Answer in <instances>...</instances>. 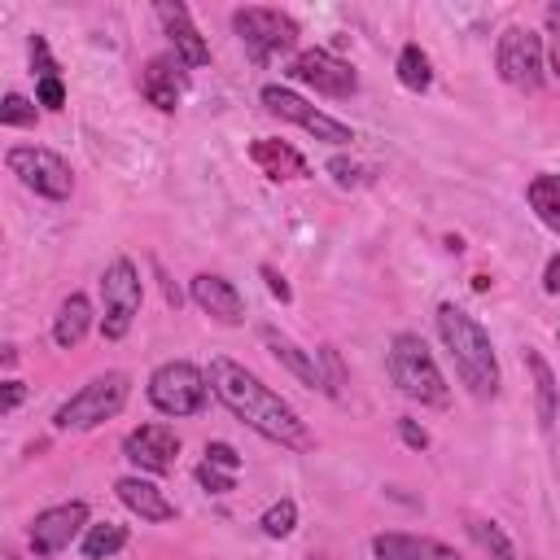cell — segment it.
Here are the masks:
<instances>
[{"instance_id":"6","label":"cell","mask_w":560,"mask_h":560,"mask_svg":"<svg viewBox=\"0 0 560 560\" xmlns=\"http://www.w3.org/2000/svg\"><path fill=\"white\" fill-rule=\"evenodd\" d=\"M232 31L241 35V44H245V52H249L254 66L276 61V57L289 52V48L298 44V35H302L298 22H293L289 13H280V9H262V4L236 9V13H232Z\"/></svg>"},{"instance_id":"12","label":"cell","mask_w":560,"mask_h":560,"mask_svg":"<svg viewBox=\"0 0 560 560\" xmlns=\"http://www.w3.org/2000/svg\"><path fill=\"white\" fill-rule=\"evenodd\" d=\"M79 529H88V503L83 499H70V503H57V508H44L35 521H31V551L39 560L66 551Z\"/></svg>"},{"instance_id":"5","label":"cell","mask_w":560,"mask_h":560,"mask_svg":"<svg viewBox=\"0 0 560 560\" xmlns=\"http://www.w3.org/2000/svg\"><path fill=\"white\" fill-rule=\"evenodd\" d=\"M210 398V376L188 363V359H171V363H158L153 376H149V402L162 411V416H197Z\"/></svg>"},{"instance_id":"28","label":"cell","mask_w":560,"mask_h":560,"mask_svg":"<svg viewBox=\"0 0 560 560\" xmlns=\"http://www.w3.org/2000/svg\"><path fill=\"white\" fill-rule=\"evenodd\" d=\"M35 101H26L22 92H4V105H0V122L4 127H35Z\"/></svg>"},{"instance_id":"38","label":"cell","mask_w":560,"mask_h":560,"mask_svg":"<svg viewBox=\"0 0 560 560\" xmlns=\"http://www.w3.org/2000/svg\"><path fill=\"white\" fill-rule=\"evenodd\" d=\"M542 289H547L551 298H560V254H551V258H547V271H542Z\"/></svg>"},{"instance_id":"19","label":"cell","mask_w":560,"mask_h":560,"mask_svg":"<svg viewBox=\"0 0 560 560\" xmlns=\"http://www.w3.org/2000/svg\"><path fill=\"white\" fill-rule=\"evenodd\" d=\"M249 162L267 175V179H306L311 175V166H306V158L293 149V144H284V140H271V136H262V140H254L249 144Z\"/></svg>"},{"instance_id":"13","label":"cell","mask_w":560,"mask_h":560,"mask_svg":"<svg viewBox=\"0 0 560 560\" xmlns=\"http://www.w3.org/2000/svg\"><path fill=\"white\" fill-rule=\"evenodd\" d=\"M122 455L140 468V472H171L175 468V459H179V433L171 429V424H162V420H153V424H140V429H131L127 438H122Z\"/></svg>"},{"instance_id":"23","label":"cell","mask_w":560,"mask_h":560,"mask_svg":"<svg viewBox=\"0 0 560 560\" xmlns=\"http://www.w3.org/2000/svg\"><path fill=\"white\" fill-rule=\"evenodd\" d=\"M525 363H529V372H534V394H538V424H542V429H551V424H556V411H560V385H556V376H551L547 359H542L534 346H525Z\"/></svg>"},{"instance_id":"34","label":"cell","mask_w":560,"mask_h":560,"mask_svg":"<svg viewBox=\"0 0 560 560\" xmlns=\"http://www.w3.org/2000/svg\"><path fill=\"white\" fill-rule=\"evenodd\" d=\"M206 464L228 468V472H241V455H236L232 442H210V446H206Z\"/></svg>"},{"instance_id":"4","label":"cell","mask_w":560,"mask_h":560,"mask_svg":"<svg viewBox=\"0 0 560 560\" xmlns=\"http://www.w3.org/2000/svg\"><path fill=\"white\" fill-rule=\"evenodd\" d=\"M127 394H131V376H127V372H101V376H92L83 389H74V394L57 407L52 424L66 429V433L96 429V424L114 420V416L127 407Z\"/></svg>"},{"instance_id":"20","label":"cell","mask_w":560,"mask_h":560,"mask_svg":"<svg viewBox=\"0 0 560 560\" xmlns=\"http://www.w3.org/2000/svg\"><path fill=\"white\" fill-rule=\"evenodd\" d=\"M262 346H267V350H271V354H276V359H280V363H284V368H289V372L302 381V385H311V389H324V372H319V359H315V354H306L298 341H289L284 332H276V328L267 324V328H262ZM324 394H328V389H324Z\"/></svg>"},{"instance_id":"32","label":"cell","mask_w":560,"mask_h":560,"mask_svg":"<svg viewBox=\"0 0 560 560\" xmlns=\"http://www.w3.org/2000/svg\"><path fill=\"white\" fill-rule=\"evenodd\" d=\"M31 70H35V83H39V79H61L44 35H31Z\"/></svg>"},{"instance_id":"3","label":"cell","mask_w":560,"mask_h":560,"mask_svg":"<svg viewBox=\"0 0 560 560\" xmlns=\"http://www.w3.org/2000/svg\"><path fill=\"white\" fill-rule=\"evenodd\" d=\"M385 363H389V381L411 398V402H424V407H446L451 402V385L433 359V350L424 346L420 332H394L389 337V350H385Z\"/></svg>"},{"instance_id":"18","label":"cell","mask_w":560,"mask_h":560,"mask_svg":"<svg viewBox=\"0 0 560 560\" xmlns=\"http://www.w3.org/2000/svg\"><path fill=\"white\" fill-rule=\"evenodd\" d=\"M114 490H118V499H122V508L127 512H136L140 521H153V525H162V521H175V503L149 481V477H118L114 481Z\"/></svg>"},{"instance_id":"2","label":"cell","mask_w":560,"mask_h":560,"mask_svg":"<svg viewBox=\"0 0 560 560\" xmlns=\"http://www.w3.org/2000/svg\"><path fill=\"white\" fill-rule=\"evenodd\" d=\"M438 337L442 346L451 350L455 359V372L459 381L468 385L472 398H494L499 394V359H494V346H490V332L455 302H442L438 306Z\"/></svg>"},{"instance_id":"1","label":"cell","mask_w":560,"mask_h":560,"mask_svg":"<svg viewBox=\"0 0 560 560\" xmlns=\"http://www.w3.org/2000/svg\"><path fill=\"white\" fill-rule=\"evenodd\" d=\"M206 376H210L214 398H219L241 424H249L258 438H267V442H276V446H289V451H311V446H315L306 420H302L271 385H262L245 363L219 354V359H210V372H206Z\"/></svg>"},{"instance_id":"30","label":"cell","mask_w":560,"mask_h":560,"mask_svg":"<svg viewBox=\"0 0 560 560\" xmlns=\"http://www.w3.org/2000/svg\"><path fill=\"white\" fill-rule=\"evenodd\" d=\"M328 175H332L341 188H363V184H372V171L359 166V162H350V158H332V162H328Z\"/></svg>"},{"instance_id":"26","label":"cell","mask_w":560,"mask_h":560,"mask_svg":"<svg viewBox=\"0 0 560 560\" xmlns=\"http://www.w3.org/2000/svg\"><path fill=\"white\" fill-rule=\"evenodd\" d=\"M468 529H472V538L490 551V560H521L516 556V547L508 542V534L494 525V521H481V516H468Z\"/></svg>"},{"instance_id":"27","label":"cell","mask_w":560,"mask_h":560,"mask_svg":"<svg viewBox=\"0 0 560 560\" xmlns=\"http://www.w3.org/2000/svg\"><path fill=\"white\" fill-rule=\"evenodd\" d=\"M258 525H262L267 538H289L293 525H298V503H293V499H276V503L258 516Z\"/></svg>"},{"instance_id":"37","label":"cell","mask_w":560,"mask_h":560,"mask_svg":"<svg viewBox=\"0 0 560 560\" xmlns=\"http://www.w3.org/2000/svg\"><path fill=\"white\" fill-rule=\"evenodd\" d=\"M398 433H402V442H407L411 451H424V446H429V433H424L416 420H407V416L398 420Z\"/></svg>"},{"instance_id":"14","label":"cell","mask_w":560,"mask_h":560,"mask_svg":"<svg viewBox=\"0 0 560 560\" xmlns=\"http://www.w3.org/2000/svg\"><path fill=\"white\" fill-rule=\"evenodd\" d=\"M184 92H188V70H184L179 57L158 52V57L144 61V70H140V96H144L153 109H162V114L179 109Z\"/></svg>"},{"instance_id":"9","label":"cell","mask_w":560,"mask_h":560,"mask_svg":"<svg viewBox=\"0 0 560 560\" xmlns=\"http://www.w3.org/2000/svg\"><path fill=\"white\" fill-rule=\"evenodd\" d=\"M140 271L131 258H114L101 276V332L105 341H122L140 315Z\"/></svg>"},{"instance_id":"21","label":"cell","mask_w":560,"mask_h":560,"mask_svg":"<svg viewBox=\"0 0 560 560\" xmlns=\"http://www.w3.org/2000/svg\"><path fill=\"white\" fill-rule=\"evenodd\" d=\"M92 328V302L83 293H70L61 306H57V319H52V341L61 350H74Z\"/></svg>"},{"instance_id":"24","label":"cell","mask_w":560,"mask_h":560,"mask_svg":"<svg viewBox=\"0 0 560 560\" xmlns=\"http://www.w3.org/2000/svg\"><path fill=\"white\" fill-rule=\"evenodd\" d=\"M394 74H398V83H402L407 92H429V83H433V61H429V52H424L420 44H402V48H398V61H394Z\"/></svg>"},{"instance_id":"39","label":"cell","mask_w":560,"mask_h":560,"mask_svg":"<svg viewBox=\"0 0 560 560\" xmlns=\"http://www.w3.org/2000/svg\"><path fill=\"white\" fill-rule=\"evenodd\" d=\"M22 394H26L22 381H4V411H13V407L22 402Z\"/></svg>"},{"instance_id":"11","label":"cell","mask_w":560,"mask_h":560,"mask_svg":"<svg viewBox=\"0 0 560 560\" xmlns=\"http://www.w3.org/2000/svg\"><path fill=\"white\" fill-rule=\"evenodd\" d=\"M289 74H293L298 83L315 88L319 96H337V101H346V96L359 92V74H354V66H350L346 57H337L332 48H302V52L289 61Z\"/></svg>"},{"instance_id":"16","label":"cell","mask_w":560,"mask_h":560,"mask_svg":"<svg viewBox=\"0 0 560 560\" xmlns=\"http://www.w3.org/2000/svg\"><path fill=\"white\" fill-rule=\"evenodd\" d=\"M372 556L376 560H464L455 547L424 538V534H407V529H385L372 538Z\"/></svg>"},{"instance_id":"15","label":"cell","mask_w":560,"mask_h":560,"mask_svg":"<svg viewBox=\"0 0 560 560\" xmlns=\"http://www.w3.org/2000/svg\"><path fill=\"white\" fill-rule=\"evenodd\" d=\"M192 302L214 319V324H223V328H236V324H245V298H241V289L228 280V276H219V271H201V276H192Z\"/></svg>"},{"instance_id":"36","label":"cell","mask_w":560,"mask_h":560,"mask_svg":"<svg viewBox=\"0 0 560 560\" xmlns=\"http://www.w3.org/2000/svg\"><path fill=\"white\" fill-rule=\"evenodd\" d=\"M258 271H262V280H267V289H271V298H280V302H293V289H289V280H284V276H280V271H276L271 262H262Z\"/></svg>"},{"instance_id":"22","label":"cell","mask_w":560,"mask_h":560,"mask_svg":"<svg viewBox=\"0 0 560 560\" xmlns=\"http://www.w3.org/2000/svg\"><path fill=\"white\" fill-rule=\"evenodd\" d=\"M525 201H529V210L538 214V223L560 236V175H551V171L534 175L529 188H525Z\"/></svg>"},{"instance_id":"25","label":"cell","mask_w":560,"mask_h":560,"mask_svg":"<svg viewBox=\"0 0 560 560\" xmlns=\"http://www.w3.org/2000/svg\"><path fill=\"white\" fill-rule=\"evenodd\" d=\"M122 547H127V525H118V521H101V525L83 529V556L88 560H109Z\"/></svg>"},{"instance_id":"35","label":"cell","mask_w":560,"mask_h":560,"mask_svg":"<svg viewBox=\"0 0 560 560\" xmlns=\"http://www.w3.org/2000/svg\"><path fill=\"white\" fill-rule=\"evenodd\" d=\"M35 101H39L44 109H61V105H66V83H61V79H39V83H35Z\"/></svg>"},{"instance_id":"29","label":"cell","mask_w":560,"mask_h":560,"mask_svg":"<svg viewBox=\"0 0 560 560\" xmlns=\"http://www.w3.org/2000/svg\"><path fill=\"white\" fill-rule=\"evenodd\" d=\"M315 359H319V372H324V389H328V398H341L346 372H341V359H337V350H332V346H319V350H315Z\"/></svg>"},{"instance_id":"31","label":"cell","mask_w":560,"mask_h":560,"mask_svg":"<svg viewBox=\"0 0 560 560\" xmlns=\"http://www.w3.org/2000/svg\"><path fill=\"white\" fill-rule=\"evenodd\" d=\"M197 481L210 490V494H232L236 490V472H228V468H214V464H197Z\"/></svg>"},{"instance_id":"33","label":"cell","mask_w":560,"mask_h":560,"mask_svg":"<svg viewBox=\"0 0 560 560\" xmlns=\"http://www.w3.org/2000/svg\"><path fill=\"white\" fill-rule=\"evenodd\" d=\"M542 22H547V66H551V74H560V0L547 4Z\"/></svg>"},{"instance_id":"10","label":"cell","mask_w":560,"mask_h":560,"mask_svg":"<svg viewBox=\"0 0 560 560\" xmlns=\"http://www.w3.org/2000/svg\"><path fill=\"white\" fill-rule=\"evenodd\" d=\"M258 96H262V105H267L276 118H284V122H298L302 131H311V136H315V140H324V144H350V140H354V131H350L346 122H337L332 114L315 109V105H311V101H302L293 88L267 83Z\"/></svg>"},{"instance_id":"7","label":"cell","mask_w":560,"mask_h":560,"mask_svg":"<svg viewBox=\"0 0 560 560\" xmlns=\"http://www.w3.org/2000/svg\"><path fill=\"white\" fill-rule=\"evenodd\" d=\"M494 66H499V79L516 92H538L542 88V74H547V44L538 31L529 26H508L494 44Z\"/></svg>"},{"instance_id":"40","label":"cell","mask_w":560,"mask_h":560,"mask_svg":"<svg viewBox=\"0 0 560 560\" xmlns=\"http://www.w3.org/2000/svg\"><path fill=\"white\" fill-rule=\"evenodd\" d=\"M0 560H18V556H13V551H4V556H0Z\"/></svg>"},{"instance_id":"17","label":"cell","mask_w":560,"mask_h":560,"mask_svg":"<svg viewBox=\"0 0 560 560\" xmlns=\"http://www.w3.org/2000/svg\"><path fill=\"white\" fill-rule=\"evenodd\" d=\"M153 13H158V22H162V31H166V39L175 44V57H179L184 66L197 70V66L210 61V44L201 39V31L192 26V18H188L184 4H166V0H162Z\"/></svg>"},{"instance_id":"8","label":"cell","mask_w":560,"mask_h":560,"mask_svg":"<svg viewBox=\"0 0 560 560\" xmlns=\"http://www.w3.org/2000/svg\"><path fill=\"white\" fill-rule=\"evenodd\" d=\"M4 166H9V175H18L44 201H66L70 188H74L70 162L61 153L44 149V144H9L4 149Z\"/></svg>"}]
</instances>
